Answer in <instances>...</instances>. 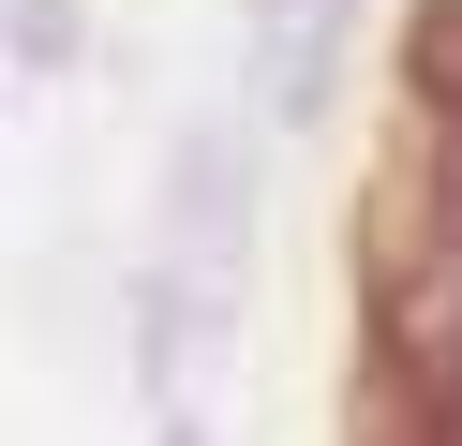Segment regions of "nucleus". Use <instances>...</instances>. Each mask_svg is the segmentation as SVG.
I'll return each instance as SVG.
<instances>
[{
  "mask_svg": "<svg viewBox=\"0 0 462 446\" xmlns=\"http://www.w3.org/2000/svg\"><path fill=\"white\" fill-rule=\"evenodd\" d=\"M328 45H343V0H254V105H269V119H313Z\"/></svg>",
  "mask_w": 462,
  "mask_h": 446,
  "instance_id": "1",
  "label": "nucleus"
},
{
  "mask_svg": "<svg viewBox=\"0 0 462 446\" xmlns=\"http://www.w3.org/2000/svg\"><path fill=\"white\" fill-rule=\"evenodd\" d=\"M75 45V0H15V59H31V75H45V59H60Z\"/></svg>",
  "mask_w": 462,
  "mask_h": 446,
  "instance_id": "2",
  "label": "nucleus"
}]
</instances>
